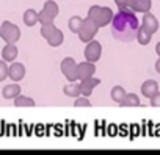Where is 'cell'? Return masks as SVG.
<instances>
[{"label":"cell","instance_id":"cell-1","mask_svg":"<svg viewBox=\"0 0 160 155\" xmlns=\"http://www.w3.org/2000/svg\"><path fill=\"white\" fill-rule=\"evenodd\" d=\"M110 31L115 39L121 42H130L140 33V21L132 10L122 8L113 16Z\"/></svg>","mask_w":160,"mask_h":155},{"label":"cell","instance_id":"cell-2","mask_svg":"<svg viewBox=\"0 0 160 155\" xmlns=\"http://www.w3.org/2000/svg\"><path fill=\"white\" fill-rule=\"evenodd\" d=\"M158 49H160V46H158Z\"/></svg>","mask_w":160,"mask_h":155}]
</instances>
